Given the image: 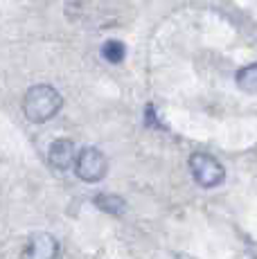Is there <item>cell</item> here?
<instances>
[{
    "instance_id": "obj_8",
    "label": "cell",
    "mask_w": 257,
    "mask_h": 259,
    "mask_svg": "<svg viewBox=\"0 0 257 259\" xmlns=\"http://www.w3.org/2000/svg\"><path fill=\"white\" fill-rule=\"evenodd\" d=\"M102 57L106 59L108 63H122L126 57V50H124V43L120 41H106L102 46Z\"/></svg>"
},
{
    "instance_id": "obj_5",
    "label": "cell",
    "mask_w": 257,
    "mask_h": 259,
    "mask_svg": "<svg viewBox=\"0 0 257 259\" xmlns=\"http://www.w3.org/2000/svg\"><path fill=\"white\" fill-rule=\"evenodd\" d=\"M75 156H77V149L75 142L68 140V138H61V140H54L48 149V162H50L52 169L57 171H66L75 165Z\"/></svg>"
},
{
    "instance_id": "obj_2",
    "label": "cell",
    "mask_w": 257,
    "mask_h": 259,
    "mask_svg": "<svg viewBox=\"0 0 257 259\" xmlns=\"http://www.w3.org/2000/svg\"><path fill=\"white\" fill-rule=\"evenodd\" d=\"M75 174L79 181L83 183H100L108 171V158L104 156L100 149L83 147L75 156Z\"/></svg>"
},
{
    "instance_id": "obj_1",
    "label": "cell",
    "mask_w": 257,
    "mask_h": 259,
    "mask_svg": "<svg viewBox=\"0 0 257 259\" xmlns=\"http://www.w3.org/2000/svg\"><path fill=\"white\" fill-rule=\"evenodd\" d=\"M61 106H63V97L50 83H36L23 97V113L34 124H43L48 119H52Z\"/></svg>"
},
{
    "instance_id": "obj_7",
    "label": "cell",
    "mask_w": 257,
    "mask_h": 259,
    "mask_svg": "<svg viewBox=\"0 0 257 259\" xmlns=\"http://www.w3.org/2000/svg\"><path fill=\"white\" fill-rule=\"evenodd\" d=\"M237 86L241 88V91L250 93L253 95L257 91V68L250 63V66L241 68L239 72H237Z\"/></svg>"
},
{
    "instance_id": "obj_3",
    "label": "cell",
    "mask_w": 257,
    "mask_h": 259,
    "mask_svg": "<svg viewBox=\"0 0 257 259\" xmlns=\"http://www.w3.org/2000/svg\"><path fill=\"white\" fill-rule=\"evenodd\" d=\"M190 171L194 176V181L201 187H217L224 183L226 178V169L210 153H192L190 156Z\"/></svg>"
},
{
    "instance_id": "obj_4",
    "label": "cell",
    "mask_w": 257,
    "mask_h": 259,
    "mask_svg": "<svg viewBox=\"0 0 257 259\" xmlns=\"http://www.w3.org/2000/svg\"><path fill=\"white\" fill-rule=\"evenodd\" d=\"M59 241L48 232H36L27 239L23 248V259H57Z\"/></svg>"
},
{
    "instance_id": "obj_6",
    "label": "cell",
    "mask_w": 257,
    "mask_h": 259,
    "mask_svg": "<svg viewBox=\"0 0 257 259\" xmlns=\"http://www.w3.org/2000/svg\"><path fill=\"white\" fill-rule=\"evenodd\" d=\"M93 203L106 214H124V210H126L124 198L115 196V194H97Z\"/></svg>"
}]
</instances>
